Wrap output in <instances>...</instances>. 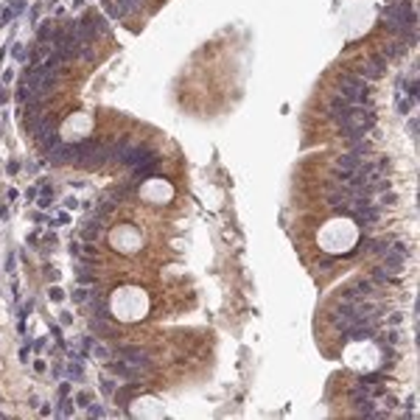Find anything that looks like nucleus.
I'll list each match as a JSON object with an SVG mask.
<instances>
[{"label": "nucleus", "mask_w": 420, "mask_h": 420, "mask_svg": "<svg viewBox=\"0 0 420 420\" xmlns=\"http://www.w3.org/2000/svg\"><path fill=\"white\" fill-rule=\"evenodd\" d=\"M110 308L118 320H140L149 311V300L140 289H118L110 300Z\"/></svg>", "instance_id": "nucleus-1"}, {"label": "nucleus", "mask_w": 420, "mask_h": 420, "mask_svg": "<svg viewBox=\"0 0 420 420\" xmlns=\"http://www.w3.org/2000/svg\"><path fill=\"white\" fill-rule=\"evenodd\" d=\"M110 244H112V249H118L124 255H132V252L140 249V230L135 224H118L110 232Z\"/></svg>", "instance_id": "nucleus-2"}]
</instances>
